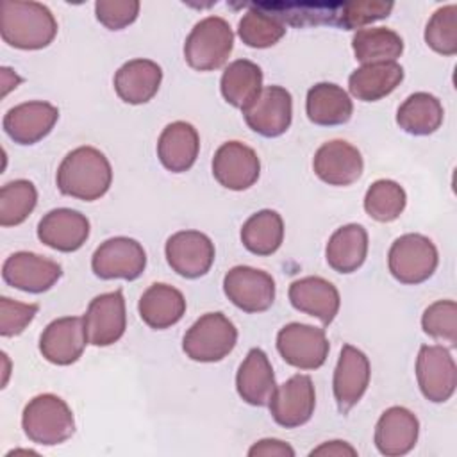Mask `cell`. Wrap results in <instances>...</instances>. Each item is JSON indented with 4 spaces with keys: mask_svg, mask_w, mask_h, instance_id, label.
I'll use <instances>...</instances> for the list:
<instances>
[{
    "mask_svg": "<svg viewBox=\"0 0 457 457\" xmlns=\"http://www.w3.org/2000/svg\"><path fill=\"white\" fill-rule=\"evenodd\" d=\"M55 182L62 195L93 202L109 191L112 168L107 157L95 146H79L59 164Z\"/></svg>",
    "mask_w": 457,
    "mask_h": 457,
    "instance_id": "6da1fadb",
    "label": "cell"
},
{
    "mask_svg": "<svg viewBox=\"0 0 457 457\" xmlns=\"http://www.w3.org/2000/svg\"><path fill=\"white\" fill-rule=\"evenodd\" d=\"M0 34L9 46L39 50L54 41L57 21L52 11L39 2L5 0L0 7Z\"/></svg>",
    "mask_w": 457,
    "mask_h": 457,
    "instance_id": "7a4b0ae2",
    "label": "cell"
},
{
    "mask_svg": "<svg viewBox=\"0 0 457 457\" xmlns=\"http://www.w3.org/2000/svg\"><path fill=\"white\" fill-rule=\"evenodd\" d=\"M21 427L32 443L54 446L73 436L75 418L62 398L45 393L29 400L21 414Z\"/></svg>",
    "mask_w": 457,
    "mask_h": 457,
    "instance_id": "3957f363",
    "label": "cell"
},
{
    "mask_svg": "<svg viewBox=\"0 0 457 457\" xmlns=\"http://www.w3.org/2000/svg\"><path fill=\"white\" fill-rule=\"evenodd\" d=\"M234 48V32L220 16L200 20L184 43L186 62L196 71H212L221 68Z\"/></svg>",
    "mask_w": 457,
    "mask_h": 457,
    "instance_id": "277c9868",
    "label": "cell"
},
{
    "mask_svg": "<svg viewBox=\"0 0 457 457\" xmlns=\"http://www.w3.org/2000/svg\"><path fill=\"white\" fill-rule=\"evenodd\" d=\"M236 343V325L223 312H207L187 328L182 350L191 361L218 362L234 350Z\"/></svg>",
    "mask_w": 457,
    "mask_h": 457,
    "instance_id": "5b68a950",
    "label": "cell"
},
{
    "mask_svg": "<svg viewBox=\"0 0 457 457\" xmlns=\"http://www.w3.org/2000/svg\"><path fill=\"white\" fill-rule=\"evenodd\" d=\"M439 262L436 245L421 234H403L389 248V273L402 284L416 286L428 280Z\"/></svg>",
    "mask_w": 457,
    "mask_h": 457,
    "instance_id": "8992f818",
    "label": "cell"
},
{
    "mask_svg": "<svg viewBox=\"0 0 457 457\" xmlns=\"http://www.w3.org/2000/svg\"><path fill=\"white\" fill-rule=\"evenodd\" d=\"M280 357L298 370H318L328 357V339L323 328L305 323H287L277 334Z\"/></svg>",
    "mask_w": 457,
    "mask_h": 457,
    "instance_id": "52a82bcc",
    "label": "cell"
},
{
    "mask_svg": "<svg viewBox=\"0 0 457 457\" xmlns=\"http://www.w3.org/2000/svg\"><path fill=\"white\" fill-rule=\"evenodd\" d=\"M416 378L427 400H450L457 386V366L450 350L443 345H423L416 359Z\"/></svg>",
    "mask_w": 457,
    "mask_h": 457,
    "instance_id": "ba28073f",
    "label": "cell"
},
{
    "mask_svg": "<svg viewBox=\"0 0 457 457\" xmlns=\"http://www.w3.org/2000/svg\"><path fill=\"white\" fill-rule=\"evenodd\" d=\"M91 268L93 273L104 280H136L146 268V253L141 243L132 237H111L95 250Z\"/></svg>",
    "mask_w": 457,
    "mask_h": 457,
    "instance_id": "9c48e42d",
    "label": "cell"
},
{
    "mask_svg": "<svg viewBox=\"0 0 457 457\" xmlns=\"http://www.w3.org/2000/svg\"><path fill=\"white\" fill-rule=\"evenodd\" d=\"M227 298L245 312H264L275 302V280L252 266H234L223 278Z\"/></svg>",
    "mask_w": 457,
    "mask_h": 457,
    "instance_id": "30bf717a",
    "label": "cell"
},
{
    "mask_svg": "<svg viewBox=\"0 0 457 457\" xmlns=\"http://www.w3.org/2000/svg\"><path fill=\"white\" fill-rule=\"evenodd\" d=\"M270 414L284 428L305 425L316 407V393L309 375H293L284 384L277 386L270 402Z\"/></svg>",
    "mask_w": 457,
    "mask_h": 457,
    "instance_id": "8fae6325",
    "label": "cell"
},
{
    "mask_svg": "<svg viewBox=\"0 0 457 457\" xmlns=\"http://www.w3.org/2000/svg\"><path fill=\"white\" fill-rule=\"evenodd\" d=\"M82 320L89 345L109 346L120 341L127 328L125 298L121 289L95 296Z\"/></svg>",
    "mask_w": 457,
    "mask_h": 457,
    "instance_id": "7c38bea8",
    "label": "cell"
},
{
    "mask_svg": "<svg viewBox=\"0 0 457 457\" xmlns=\"http://www.w3.org/2000/svg\"><path fill=\"white\" fill-rule=\"evenodd\" d=\"M246 125L264 136L277 137L282 136L293 120V96L282 86H266L261 89L259 96L243 109Z\"/></svg>",
    "mask_w": 457,
    "mask_h": 457,
    "instance_id": "4fadbf2b",
    "label": "cell"
},
{
    "mask_svg": "<svg viewBox=\"0 0 457 457\" xmlns=\"http://www.w3.org/2000/svg\"><path fill=\"white\" fill-rule=\"evenodd\" d=\"M166 261L184 278L204 277L214 262V245L200 230H180L168 237L164 246Z\"/></svg>",
    "mask_w": 457,
    "mask_h": 457,
    "instance_id": "5bb4252c",
    "label": "cell"
},
{
    "mask_svg": "<svg viewBox=\"0 0 457 457\" xmlns=\"http://www.w3.org/2000/svg\"><path fill=\"white\" fill-rule=\"evenodd\" d=\"M62 275L59 262L32 252H16L4 261L2 278L7 286L25 293H45Z\"/></svg>",
    "mask_w": 457,
    "mask_h": 457,
    "instance_id": "9a60e30c",
    "label": "cell"
},
{
    "mask_svg": "<svg viewBox=\"0 0 457 457\" xmlns=\"http://www.w3.org/2000/svg\"><path fill=\"white\" fill-rule=\"evenodd\" d=\"M371 368L370 359L364 352L352 345H345L341 348L336 370H334V398L341 414L352 411L370 386Z\"/></svg>",
    "mask_w": 457,
    "mask_h": 457,
    "instance_id": "2e32d148",
    "label": "cell"
},
{
    "mask_svg": "<svg viewBox=\"0 0 457 457\" xmlns=\"http://www.w3.org/2000/svg\"><path fill=\"white\" fill-rule=\"evenodd\" d=\"M212 175L227 189L252 187L261 175V161L253 148L241 141L223 143L212 157Z\"/></svg>",
    "mask_w": 457,
    "mask_h": 457,
    "instance_id": "e0dca14e",
    "label": "cell"
},
{
    "mask_svg": "<svg viewBox=\"0 0 457 457\" xmlns=\"http://www.w3.org/2000/svg\"><path fill=\"white\" fill-rule=\"evenodd\" d=\"M312 168L325 184L343 187L353 184L362 175L364 161L353 145L343 139H332L316 150Z\"/></svg>",
    "mask_w": 457,
    "mask_h": 457,
    "instance_id": "ac0fdd59",
    "label": "cell"
},
{
    "mask_svg": "<svg viewBox=\"0 0 457 457\" xmlns=\"http://www.w3.org/2000/svg\"><path fill=\"white\" fill-rule=\"evenodd\" d=\"M59 120V109L48 102L32 100L9 109L4 116L5 134L18 145H34L46 137Z\"/></svg>",
    "mask_w": 457,
    "mask_h": 457,
    "instance_id": "d6986e66",
    "label": "cell"
},
{
    "mask_svg": "<svg viewBox=\"0 0 457 457\" xmlns=\"http://www.w3.org/2000/svg\"><path fill=\"white\" fill-rule=\"evenodd\" d=\"M86 343L84 320L79 316H64L46 325L39 337V352L48 362L68 366L80 359Z\"/></svg>",
    "mask_w": 457,
    "mask_h": 457,
    "instance_id": "ffe728a7",
    "label": "cell"
},
{
    "mask_svg": "<svg viewBox=\"0 0 457 457\" xmlns=\"http://www.w3.org/2000/svg\"><path fill=\"white\" fill-rule=\"evenodd\" d=\"M37 237L57 252H75L89 237V220L75 209H52L39 220Z\"/></svg>",
    "mask_w": 457,
    "mask_h": 457,
    "instance_id": "44dd1931",
    "label": "cell"
},
{
    "mask_svg": "<svg viewBox=\"0 0 457 457\" xmlns=\"http://www.w3.org/2000/svg\"><path fill=\"white\" fill-rule=\"evenodd\" d=\"M420 421L414 412L395 405L382 412L375 425V446L386 457L409 453L418 441Z\"/></svg>",
    "mask_w": 457,
    "mask_h": 457,
    "instance_id": "7402d4cb",
    "label": "cell"
},
{
    "mask_svg": "<svg viewBox=\"0 0 457 457\" xmlns=\"http://www.w3.org/2000/svg\"><path fill=\"white\" fill-rule=\"evenodd\" d=\"M291 305L309 316L318 318L323 325H330L339 311L337 287L321 277H303L289 286Z\"/></svg>",
    "mask_w": 457,
    "mask_h": 457,
    "instance_id": "603a6c76",
    "label": "cell"
},
{
    "mask_svg": "<svg viewBox=\"0 0 457 457\" xmlns=\"http://www.w3.org/2000/svg\"><path fill=\"white\" fill-rule=\"evenodd\" d=\"M198 150V132L187 121H173L166 125L157 141V157L171 173L187 171L195 164Z\"/></svg>",
    "mask_w": 457,
    "mask_h": 457,
    "instance_id": "cb8c5ba5",
    "label": "cell"
},
{
    "mask_svg": "<svg viewBox=\"0 0 457 457\" xmlns=\"http://www.w3.org/2000/svg\"><path fill=\"white\" fill-rule=\"evenodd\" d=\"M162 70L150 59H132L125 62L114 75V91L132 105L150 102L161 86Z\"/></svg>",
    "mask_w": 457,
    "mask_h": 457,
    "instance_id": "d4e9b609",
    "label": "cell"
},
{
    "mask_svg": "<svg viewBox=\"0 0 457 457\" xmlns=\"http://www.w3.org/2000/svg\"><path fill=\"white\" fill-rule=\"evenodd\" d=\"M237 395L250 405H268L277 389L275 375L268 355L261 348H252L236 375Z\"/></svg>",
    "mask_w": 457,
    "mask_h": 457,
    "instance_id": "484cf974",
    "label": "cell"
},
{
    "mask_svg": "<svg viewBox=\"0 0 457 457\" xmlns=\"http://www.w3.org/2000/svg\"><path fill=\"white\" fill-rule=\"evenodd\" d=\"M137 311L141 320L154 330L173 327L186 314L184 295L168 284H152L139 298Z\"/></svg>",
    "mask_w": 457,
    "mask_h": 457,
    "instance_id": "4316f807",
    "label": "cell"
},
{
    "mask_svg": "<svg viewBox=\"0 0 457 457\" xmlns=\"http://www.w3.org/2000/svg\"><path fill=\"white\" fill-rule=\"evenodd\" d=\"M307 118L320 127L343 125L352 118L353 104L348 93L332 82H318L307 91Z\"/></svg>",
    "mask_w": 457,
    "mask_h": 457,
    "instance_id": "83f0119b",
    "label": "cell"
},
{
    "mask_svg": "<svg viewBox=\"0 0 457 457\" xmlns=\"http://www.w3.org/2000/svg\"><path fill=\"white\" fill-rule=\"evenodd\" d=\"M403 80V68L395 62L362 64L348 77L352 96L361 102H377L391 95Z\"/></svg>",
    "mask_w": 457,
    "mask_h": 457,
    "instance_id": "f1b7e54d",
    "label": "cell"
},
{
    "mask_svg": "<svg viewBox=\"0 0 457 457\" xmlns=\"http://www.w3.org/2000/svg\"><path fill=\"white\" fill-rule=\"evenodd\" d=\"M368 255V232L362 225L348 223L339 227L327 243L325 259L337 273L357 271Z\"/></svg>",
    "mask_w": 457,
    "mask_h": 457,
    "instance_id": "f546056e",
    "label": "cell"
},
{
    "mask_svg": "<svg viewBox=\"0 0 457 457\" xmlns=\"http://www.w3.org/2000/svg\"><path fill=\"white\" fill-rule=\"evenodd\" d=\"M443 105L437 96L420 91L403 100L396 111V123L412 136L434 134L443 123Z\"/></svg>",
    "mask_w": 457,
    "mask_h": 457,
    "instance_id": "4dcf8cb0",
    "label": "cell"
},
{
    "mask_svg": "<svg viewBox=\"0 0 457 457\" xmlns=\"http://www.w3.org/2000/svg\"><path fill=\"white\" fill-rule=\"evenodd\" d=\"M220 89L230 105L243 111L262 89V70L248 59L232 61L221 75Z\"/></svg>",
    "mask_w": 457,
    "mask_h": 457,
    "instance_id": "1f68e13d",
    "label": "cell"
},
{
    "mask_svg": "<svg viewBox=\"0 0 457 457\" xmlns=\"http://www.w3.org/2000/svg\"><path fill=\"white\" fill-rule=\"evenodd\" d=\"M284 241V221L277 211L262 209L241 227V243L253 255H271Z\"/></svg>",
    "mask_w": 457,
    "mask_h": 457,
    "instance_id": "d6a6232c",
    "label": "cell"
},
{
    "mask_svg": "<svg viewBox=\"0 0 457 457\" xmlns=\"http://www.w3.org/2000/svg\"><path fill=\"white\" fill-rule=\"evenodd\" d=\"M353 55L362 64L395 62L403 52V39L391 29H361L352 37Z\"/></svg>",
    "mask_w": 457,
    "mask_h": 457,
    "instance_id": "836d02e7",
    "label": "cell"
},
{
    "mask_svg": "<svg viewBox=\"0 0 457 457\" xmlns=\"http://www.w3.org/2000/svg\"><path fill=\"white\" fill-rule=\"evenodd\" d=\"M257 9L278 18L284 25L305 27V25H334L339 4L328 2H261L253 4Z\"/></svg>",
    "mask_w": 457,
    "mask_h": 457,
    "instance_id": "e575fe53",
    "label": "cell"
},
{
    "mask_svg": "<svg viewBox=\"0 0 457 457\" xmlns=\"http://www.w3.org/2000/svg\"><path fill=\"white\" fill-rule=\"evenodd\" d=\"M405 189L389 179L375 180L364 195V211L380 223L395 221L405 209Z\"/></svg>",
    "mask_w": 457,
    "mask_h": 457,
    "instance_id": "d590c367",
    "label": "cell"
},
{
    "mask_svg": "<svg viewBox=\"0 0 457 457\" xmlns=\"http://www.w3.org/2000/svg\"><path fill=\"white\" fill-rule=\"evenodd\" d=\"M37 204V191L30 180L18 179L0 189V225L16 227L23 223Z\"/></svg>",
    "mask_w": 457,
    "mask_h": 457,
    "instance_id": "8d00e7d4",
    "label": "cell"
},
{
    "mask_svg": "<svg viewBox=\"0 0 457 457\" xmlns=\"http://www.w3.org/2000/svg\"><path fill=\"white\" fill-rule=\"evenodd\" d=\"M250 7L252 9L245 12L237 25L241 41L252 48H270L278 43L286 34V25L278 18L257 9L253 4Z\"/></svg>",
    "mask_w": 457,
    "mask_h": 457,
    "instance_id": "74e56055",
    "label": "cell"
},
{
    "mask_svg": "<svg viewBox=\"0 0 457 457\" xmlns=\"http://www.w3.org/2000/svg\"><path fill=\"white\" fill-rule=\"evenodd\" d=\"M427 45L441 55L457 54V5L439 7L425 27Z\"/></svg>",
    "mask_w": 457,
    "mask_h": 457,
    "instance_id": "f35d334b",
    "label": "cell"
},
{
    "mask_svg": "<svg viewBox=\"0 0 457 457\" xmlns=\"http://www.w3.org/2000/svg\"><path fill=\"white\" fill-rule=\"evenodd\" d=\"M421 327L425 334H428L436 341L455 346L457 345V303L453 300H437L430 303L421 316Z\"/></svg>",
    "mask_w": 457,
    "mask_h": 457,
    "instance_id": "ab89813d",
    "label": "cell"
},
{
    "mask_svg": "<svg viewBox=\"0 0 457 457\" xmlns=\"http://www.w3.org/2000/svg\"><path fill=\"white\" fill-rule=\"evenodd\" d=\"M393 7V2H341L334 25L345 30L361 29L368 23L387 18Z\"/></svg>",
    "mask_w": 457,
    "mask_h": 457,
    "instance_id": "60d3db41",
    "label": "cell"
},
{
    "mask_svg": "<svg viewBox=\"0 0 457 457\" xmlns=\"http://www.w3.org/2000/svg\"><path fill=\"white\" fill-rule=\"evenodd\" d=\"M37 303H23L11 300L9 296L0 298V334L4 337H12L21 334L34 316L37 314Z\"/></svg>",
    "mask_w": 457,
    "mask_h": 457,
    "instance_id": "b9f144b4",
    "label": "cell"
},
{
    "mask_svg": "<svg viewBox=\"0 0 457 457\" xmlns=\"http://www.w3.org/2000/svg\"><path fill=\"white\" fill-rule=\"evenodd\" d=\"M139 7L137 0H98L95 4V14L105 29L121 30L136 21Z\"/></svg>",
    "mask_w": 457,
    "mask_h": 457,
    "instance_id": "7bdbcfd3",
    "label": "cell"
},
{
    "mask_svg": "<svg viewBox=\"0 0 457 457\" xmlns=\"http://www.w3.org/2000/svg\"><path fill=\"white\" fill-rule=\"evenodd\" d=\"M250 457H295V450L280 439H261L248 450Z\"/></svg>",
    "mask_w": 457,
    "mask_h": 457,
    "instance_id": "ee69618b",
    "label": "cell"
},
{
    "mask_svg": "<svg viewBox=\"0 0 457 457\" xmlns=\"http://www.w3.org/2000/svg\"><path fill=\"white\" fill-rule=\"evenodd\" d=\"M311 455H334V457L357 455V450L353 446H350L346 441H327V443L320 445L318 448H314L311 452Z\"/></svg>",
    "mask_w": 457,
    "mask_h": 457,
    "instance_id": "f6af8a7d",
    "label": "cell"
}]
</instances>
